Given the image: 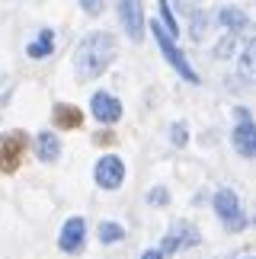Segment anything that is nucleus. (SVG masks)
<instances>
[{
    "label": "nucleus",
    "instance_id": "nucleus-1",
    "mask_svg": "<svg viewBox=\"0 0 256 259\" xmlns=\"http://www.w3.org/2000/svg\"><path fill=\"white\" fill-rule=\"evenodd\" d=\"M115 61V38L109 32H90L80 38L74 52V67L80 80H93Z\"/></svg>",
    "mask_w": 256,
    "mask_h": 259
},
{
    "label": "nucleus",
    "instance_id": "nucleus-2",
    "mask_svg": "<svg viewBox=\"0 0 256 259\" xmlns=\"http://www.w3.org/2000/svg\"><path fill=\"white\" fill-rule=\"evenodd\" d=\"M151 32H154L157 45H160V52H163V58H166V61H170V67H173V71L180 74V77H186L189 83H199V74L192 71V64L186 61V55L180 52V45L173 42V35L163 29V23H160V19H151Z\"/></svg>",
    "mask_w": 256,
    "mask_h": 259
},
{
    "label": "nucleus",
    "instance_id": "nucleus-3",
    "mask_svg": "<svg viewBox=\"0 0 256 259\" xmlns=\"http://www.w3.org/2000/svg\"><path fill=\"white\" fill-rule=\"evenodd\" d=\"M29 147L26 132H7L0 135V173H16L23 163V154Z\"/></svg>",
    "mask_w": 256,
    "mask_h": 259
},
{
    "label": "nucleus",
    "instance_id": "nucleus-4",
    "mask_svg": "<svg viewBox=\"0 0 256 259\" xmlns=\"http://www.w3.org/2000/svg\"><path fill=\"white\" fill-rule=\"evenodd\" d=\"M119 7V19H122V29L132 42H141L144 38V7L141 0H115Z\"/></svg>",
    "mask_w": 256,
    "mask_h": 259
},
{
    "label": "nucleus",
    "instance_id": "nucleus-5",
    "mask_svg": "<svg viewBox=\"0 0 256 259\" xmlns=\"http://www.w3.org/2000/svg\"><path fill=\"white\" fill-rule=\"evenodd\" d=\"M93 176H96V186H100V189H119L125 183V163H122V157H115V154L100 157Z\"/></svg>",
    "mask_w": 256,
    "mask_h": 259
},
{
    "label": "nucleus",
    "instance_id": "nucleus-6",
    "mask_svg": "<svg viewBox=\"0 0 256 259\" xmlns=\"http://www.w3.org/2000/svg\"><path fill=\"white\" fill-rule=\"evenodd\" d=\"M215 211H218V218L224 221V227H228V231H240V227H243L240 202H237V195H234L231 189H221V192H215Z\"/></svg>",
    "mask_w": 256,
    "mask_h": 259
},
{
    "label": "nucleus",
    "instance_id": "nucleus-7",
    "mask_svg": "<svg viewBox=\"0 0 256 259\" xmlns=\"http://www.w3.org/2000/svg\"><path fill=\"white\" fill-rule=\"evenodd\" d=\"M234 147L243 157H256V122L247 109H237V128H234Z\"/></svg>",
    "mask_w": 256,
    "mask_h": 259
},
{
    "label": "nucleus",
    "instance_id": "nucleus-8",
    "mask_svg": "<svg viewBox=\"0 0 256 259\" xmlns=\"http://www.w3.org/2000/svg\"><path fill=\"white\" fill-rule=\"evenodd\" d=\"M90 112L96 115V122L103 125H112L122 118V103L109 93H93V103H90Z\"/></svg>",
    "mask_w": 256,
    "mask_h": 259
},
{
    "label": "nucleus",
    "instance_id": "nucleus-9",
    "mask_svg": "<svg viewBox=\"0 0 256 259\" xmlns=\"http://www.w3.org/2000/svg\"><path fill=\"white\" fill-rule=\"evenodd\" d=\"M87 240V221L83 218H71L64 227H61V234H58V246H61L64 253H77L83 246Z\"/></svg>",
    "mask_w": 256,
    "mask_h": 259
},
{
    "label": "nucleus",
    "instance_id": "nucleus-10",
    "mask_svg": "<svg viewBox=\"0 0 256 259\" xmlns=\"http://www.w3.org/2000/svg\"><path fill=\"white\" fill-rule=\"evenodd\" d=\"M52 118H55V125H58V128H67V132L83 125V112H80L77 106H71V103H58V106H55V112H52Z\"/></svg>",
    "mask_w": 256,
    "mask_h": 259
},
{
    "label": "nucleus",
    "instance_id": "nucleus-11",
    "mask_svg": "<svg viewBox=\"0 0 256 259\" xmlns=\"http://www.w3.org/2000/svg\"><path fill=\"white\" fill-rule=\"evenodd\" d=\"M218 23L228 29V32H237V35H240L243 29H247L250 19H247V13H243V10H237V7H221V10H218Z\"/></svg>",
    "mask_w": 256,
    "mask_h": 259
},
{
    "label": "nucleus",
    "instance_id": "nucleus-12",
    "mask_svg": "<svg viewBox=\"0 0 256 259\" xmlns=\"http://www.w3.org/2000/svg\"><path fill=\"white\" fill-rule=\"evenodd\" d=\"M35 154H38V160H42V163H55L58 154H61V144H58V138L52 132H42V135L35 138Z\"/></svg>",
    "mask_w": 256,
    "mask_h": 259
},
{
    "label": "nucleus",
    "instance_id": "nucleus-13",
    "mask_svg": "<svg viewBox=\"0 0 256 259\" xmlns=\"http://www.w3.org/2000/svg\"><path fill=\"white\" fill-rule=\"evenodd\" d=\"M240 74H243V80L256 83V38H250L240 55Z\"/></svg>",
    "mask_w": 256,
    "mask_h": 259
},
{
    "label": "nucleus",
    "instance_id": "nucleus-14",
    "mask_svg": "<svg viewBox=\"0 0 256 259\" xmlns=\"http://www.w3.org/2000/svg\"><path fill=\"white\" fill-rule=\"evenodd\" d=\"M52 48H55V32H52V29H42V35H38L26 52H29V58H48Z\"/></svg>",
    "mask_w": 256,
    "mask_h": 259
},
{
    "label": "nucleus",
    "instance_id": "nucleus-15",
    "mask_svg": "<svg viewBox=\"0 0 256 259\" xmlns=\"http://www.w3.org/2000/svg\"><path fill=\"white\" fill-rule=\"evenodd\" d=\"M173 237H176V243H186V246H195V243H199L202 240V234H199V227H195V224H189V221H180V224H176L173 227Z\"/></svg>",
    "mask_w": 256,
    "mask_h": 259
},
{
    "label": "nucleus",
    "instance_id": "nucleus-16",
    "mask_svg": "<svg viewBox=\"0 0 256 259\" xmlns=\"http://www.w3.org/2000/svg\"><path fill=\"white\" fill-rule=\"evenodd\" d=\"M157 10H160V23H163V29H166V32H170V35L176 38V35H180V23L173 19L170 4H166V0H157Z\"/></svg>",
    "mask_w": 256,
    "mask_h": 259
},
{
    "label": "nucleus",
    "instance_id": "nucleus-17",
    "mask_svg": "<svg viewBox=\"0 0 256 259\" xmlns=\"http://www.w3.org/2000/svg\"><path fill=\"white\" fill-rule=\"evenodd\" d=\"M122 237H125L122 224H115V221H103V224H100V240H103V243H119Z\"/></svg>",
    "mask_w": 256,
    "mask_h": 259
},
{
    "label": "nucleus",
    "instance_id": "nucleus-18",
    "mask_svg": "<svg viewBox=\"0 0 256 259\" xmlns=\"http://www.w3.org/2000/svg\"><path fill=\"white\" fill-rule=\"evenodd\" d=\"M208 23H211V19H208L205 10H192V38H195V42L205 38V26H208Z\"/></svg>",
    "mask_w": 256,
    "mask_h": 259
},
{
    "label": "nucleus",
    "instance_id": "nucleus-19",
    "mask_svg": "<svg viewBox=\"0 0 256 259\" xmlns=\"http://www.w3.org/2000/svg\"><path fill=\"white\" fill-rule=\"evenodd\" d=\"M234 52H237V32H228L218 45H215V58H231Z\"/></svg>",
    "mask_w": 256,
    "mask_h": 259
},
{
    "label": "nucleus",
    "instance_id": "nucleus-20",
    "mask_svg": "<svg viewBox=\"0 0 256 259\" xmlns=\"http://www.w3.org/2000/svg\"><path fill=\"white\" fill-rule=\"evenodd\" d=\"M170 138H173V144H176V147H183L186 141H189V128H186L183 122H176V125H173V132H170Z\"/></svg>",
    "mask_w": 256,
    "mask_h": 259
},
{
    "label": "nucleus",
    "instance_id": "nucleus-21",
    "mask_svg": "<svg viewBox=\"0 0 256 259\" xmlns=\"http://www.w3.org/2000/svg\"><path fill=\"white\" fill-rule=\"evenodd\" d=\"M80 7H83V13L100 16V13H103V7H106V0H80Z\"/></svg>",
    "mask_w": 256,
    "mask_h": 259
},
{
    "label": "nucleus",
    "instance_id": "nucleus-22",
    "mask_svg": "<svg viewBox=\"0 0 256 259\" xmlns=\"http://www.w3.org/2000/svg\"><path fill=\"white\" fill-rule=\"evenodd\" d=\"M147 202H151V205H166V202H170V192H166V189H154V192L147 195Z\"/></svg>",
    "mask_w": 256,
    "mask_h": 259
},
{
    "label": "nucleus",
    "instance_id": "nucleus-23",
    "mask_svg": "<svg viewBox=\"0 0 256 259\" xmlns=\"http://www.w3.org/2000/svg\"><path fill=\"white\" fill-rule=\"evenodd\" d=\"M93 141H96V144H112V141H115V135H112V132H100V135L93 138Z\"/></svg>",
    "mask_w": 256,
    "mask_h": 259
},
{
    "label": "nucleus",
    "instance_id": "nucleus-24",
    "mask_svg": "<svg viewBox=\"0 0 256 259\" xmlns=\"http://www.w3.org/2000/svg\"><path fill=\"white\" fill-rule=\"evenodd\" d=\"M141 259H163V253H160V250H147Z\"/></svg>",
    "mask_w": 256,
    "mask_h": 259
}]
</instances>
